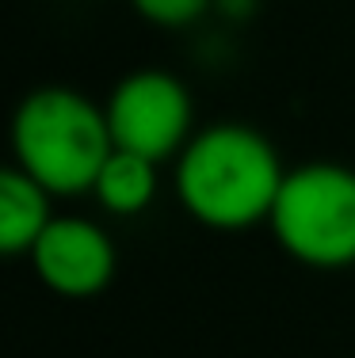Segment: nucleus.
Masks as SVG:
<instances>
[{"label":"nucleus","instance_id":"nucleus-1","mask_svg":"<svg viewBox=\"0 0 355 358\" xmlns=\"http://www.w3.org/2000/svg\"><path fill=\"white\" fill-rule=\"evenodd\" d=\"M283 179L286 168L279 149L249 122L199 126L172 160V191L180 210L214 233L267 225Z\"/></svg>","mask_w":355,"mask_h":358},{"label":"nucleus","instance_id":"nucleus-2","mask_svg":"<svg viewBox=\"0 0 355 358\" xmlns=\"http://www.w3.org/2000/svg\"><path fill=\"white\" fill-rule=\"evenodd\" d=\"M12 164H20L50 199L92 194L99 168L115 152L107 115L69 84H39L15 103L8 122Z\"/></svg>","mask_w":355,"mask_h":358},{"label":"nucleus","instance_id":"nucleus-3","mask_svg":"<svg viewBox=\"0 0 355 358\" xmlns=\"http://www.w3.org/2000/svg\"><path fill=\"white\" fill-rule=\"evenodd\" d=\"M267 229L279 248L309 271L355 267V168L336 160L286 168Z\"/></svg>","mask_w":355,"mask_h":358},{"label":"nucleus","instance_id":"nucleus-4","mask_svg":"<svg viewBox=\"0 0 355 358\" xmlns=\"http://www.w3.org/2000/svg\"><path fill=\"white\" fill-rule=\"evenodd\" d=\"M115 149L165 164L195 138V99L168 69H134L111 88L104 103Z\"/></svg>","mask_w":355,"mask_h":358},{"label":"nucleus","instance_id":"nucleus-5","mask_svg":"<svg viewBox=\"0 0 355 358\" xmlns=\"http://www.w3.org/2000/svg\"><path fill=\"white\" fill-rule=\"evenodd\" d=\"M31 271L54 297L88 301L115 282L118 252L99 221L81 214H54L31 248Z\"/></svg>","mask_w":355,"mask_h":358},{"label":"nucleus","instance_id":"nucleus-6","mask_svg":"<svg viewBox=\"0 0 355 358\" xmlns=\"http://www.w3.org/2000/svg\"><path fill=\"white\" fill-rule=\"evenodd\" d=\"M50 217V194L20 164H0V259L31 255Z\"/></svg>","mask_w":355,"mask_h":358},{"label":"nucleus","instance_id":"nucleus-7","mask_svg":"<svg viewBox=\"0 0 355 358\" xmlns=\"http://www.w3.org/2000/svg\"><path fill=\"white\" fill-rule=\"evenodd\" d=\"M157 168L160 164L138 157V152L115 149L111 157H107V164L99 168L92 194H96V202L111 217H138L157 202V191H160Z\"/></svg>","mask_w":355,"mask_h":358},{"label":"nucleus","instance_id":"nucleus-8","mask_svg":"<svg viewBox=\"0 0 355 358\" xmlns=\"http://www.w3.org/2000/svg\"><path fill=\"white\" fill-rule=\"evenodd\" d=\"M214 4H218V0H130L134 15H138V20H146L149 27H160V31L195 27V23Z\"/></svg>","mask_w":355,"mask_h":358}]
</instances>
